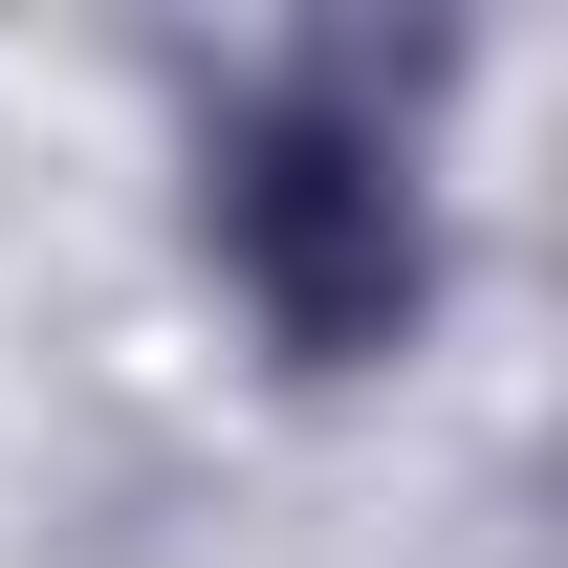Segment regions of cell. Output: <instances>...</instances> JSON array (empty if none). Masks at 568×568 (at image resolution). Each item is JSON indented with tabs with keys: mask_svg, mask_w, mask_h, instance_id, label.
<instances>
[{
	"mask_svg": "<svg viewBox=\"0 0 568 568\" xmlns=\"http://www.w3.org/2000/svg\"><path fill=\"white\" fill-rule=\"evenodd\" d=\"M219 241H241V284H263L306 351H372V328L416 306V197H394L372 132H263L219 175Z\"/></svg>",
	"mask_w": 568,
	"mask_h": 568,
	"instance_id": "1",
	"label": "cell"
}]
</instances>
